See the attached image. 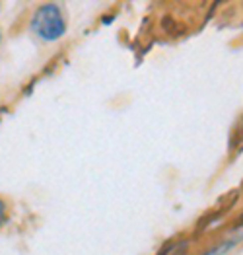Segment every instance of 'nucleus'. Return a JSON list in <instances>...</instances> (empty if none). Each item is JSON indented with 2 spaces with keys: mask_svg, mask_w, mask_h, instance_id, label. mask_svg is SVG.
Returning <instances> with one entry per match:
<instances>
[{
  "mask_svg": "<svg viewBox=\"0 0 243 255\" xmlns=\"http://www.w3.org/2000/svg\"><path fill=\"white\" fill-rule=\"evenodd\" d=\"M10 222V203L0 197V228H4Z\"/></svg>",
  "mask_w": 243,
  "mask_h": 255,
  "instance_id": "3",
  "label": "nucleus"
},
{
  "mask_svg": "<svg viewBox=\"0 0 243 255\" xmlns=\"http://www.w3.org/2000/svg\"><path fill=\"white\" fill-rule=\"evenodd\" d=\"M27 27L41 43H59L68 31V16L59 2H45L33 10Z\"/></svg>",
  "mask_w": 243,
  "mask_h": 255,
  "instance_id": "1",
  "label": "nucleus"
},
{
  "mask_svg": "<svg viewBox=\"0 0 243 255\" xmlns=\"http://www.w3.org/2000/svg\"><path fill=\"white\" fill-rule=\"evenodd\" d=\"M0 43H2V31H0Z\"/></svg>",
  "mask_w": 243,
  "mask_h": 255,
  "instance_id": "4",
  "label": "nucleus"
},
{
  "mask_svg": "<svg viewBox=\"0 0 243 255\" xmlns=\"http://www.w3.org/2000/svg\"><path fill=\"white\" fill-rule=\"evenodd\" d=\"M242 242H243V232H240V234H230L226 236L222 242H218L216 246H212L210 250H206L204 254L200 255H226L230 254L234 248H238Z\"/></svg>",
  "mask_w": 243,
  "mask_h": 255,
  "instance_id": "2",
  "label": "nucleus"
}]
</instances>
